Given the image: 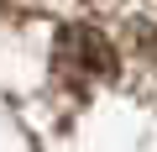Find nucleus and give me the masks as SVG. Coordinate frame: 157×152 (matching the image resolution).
I'll use <instances>...</instances> for the list:
<instances>
[{"mask_svg":"<svg viewBox=\"0 0 157 152\" xmlns=\"http://www.w3.org/2000/svg\"><path fill=\"white\" fill-rule=\"evenodd\" d=\"M52 73H58V84L68 89H89L100 79H110L115 73V47L100 26H84V21H73L58 32L52 42Z\"/></svg>","mask_w":157,"mask_h":152,"instance_id":"nucleus-1","label":"nucleus"}]
</instances>
